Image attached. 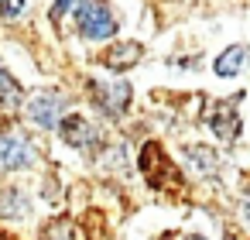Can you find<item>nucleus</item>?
<instances>
[{"label":"nucleus","instance_id":"2","mask_svg":"<svg viewBox=\"0 0 250 240\" xmlns=\"http://www.w3.org/2000/svg\"><path fill=\"white\" fill-rule=\"evenodd\" d=\"M76 24L83 31V38H113L117 31V21L110 14V7L103 4V0H83L79 11H76Z\"/></svg>","mask_w":250,"mask_h":240},{"label":"nucleus","instance_id":"10","mask_svg":"<svg viewBox=\"0 0 250 240\" xmlns=\"http://www.w3.org/2000/svg\"><path fill=\"white\" fill-rule=\"evenodd\" d=\"M21 103V86L18 79L7 72V69H0V110H14Z\"/></svg>","mask_w":250,"mask_h":240},{"label":"nucleus","instance_id":"8","mask_svg":"<svg viewBox=\"0 0 250 240\" xmlns=\"http://www.w3.org/2000/svg\"><path fill=\"white\" fill-rule=\"evenodd\" d=\"M59 134H62V141L65 144H72V148H93V141H96V131H93V124L89 120H83L79 113H72V117H65L62 124H59Z\"/></svg>","mask_w":250,"mask_h":240},{"label":"nucleus","instance_id":"7","mask_svg":"<svg viewBox=\"0 0 250 240\" xmlns=\"http://www.w3.org/2000/svg\"><path fill=\"white\" fill-rule=\"evenodd\" d=\"M141 55H144V48H141L137 42H120V45L103 48V52L96 55V62H100V65H106V69H113V72H124V69L137 65V62H141Z\"/></svg>","mask_w":250,"mask_h":240},{"label":"nucleus","instance_id":"6","mask_svg":"<svg viewBox=\"0 0 250 240\" xmlns=\"http://www.w3.org/2000/svg\"><path fill=\"white\" fill-rule=\"evenodd\" d=\"M31 161H35V148L24 137L0 134V172H18V168H28Z\"/></svg>","mask_w":250,"mask_h":240},{"label":"nucleus","instance_id":"9","mask_svg":"<svg viewBox=\"0 0 250 240\" xmlns=\"http://www.w3.org/2000/svg\"><path fill=\"white\" fill-rule=\"evenodd\" d=\"M247 59H250L247 45H229L226 52H219V55H216L212 72H216V76H223V79H233V76H236V72L247 65Z\"/></svg>","mask_w":250,"mask_h":240},{"label":"nucleus","instance_id":"11","mask_svg":"<svg viewBox=\"0 0 250 240\" xmlns=\"http://www.w3.org/2000/svg\"><path fill=\"white\" fill-rule=\"evenodd\" d=\"M185 158H188V161H192L199 172H206V175L219 168V154H216V151H209L206 144H192V148L185 151Z\"/></svg>","mask_w":250,"mask_h":240},{"label":"nucleus","instance_id":"5","mask_svg":"<svg viewBox=\"0 0 250 240\" xmlns=\"http://www.w3.org/2000/svg\"><path fill=\"white\" fill-rule=\"evenodd\" d=\"M209 127L219 141L233 144L240 137V113H236V96L233 100H219L209 107Z\"/></svg>","mask_w":250,"mask_h":240},{"label":"nucleus","instance_id":"13","mask_svg":"<svg viewBox=\"0 0 250 240\" xmlns=\"http://www.w3.org/2000/svg\"><path fill=\"white\" fill-rule=\"evenodd\" d=\"M72 4H76V0H55V7H52V21H59V18H62Z\"/></svg>","mask_w":250,"mask_h":240},{"label":"nucleus","instance_id":"1","mask_svg":"<svg viewBox=\"0 0 250 240\" xmlns=\"http://www.w3.org/2000/svg\"><path fill=\"white\" fill-rule=\"evenodd\" d=\"M137 165H141L144 182L154 192H168L171 199H185V175H182V168H175V161L165 154V148L158 141H144Z\"/></svg>","mask_w":250,"mask_h":240},{"label":"nucleus","instance_id":"4","mask_svg":"<svg viewBox=\"0 0 250 240\" xmlns=\"http://www.w3.org/2000/svg\"><path fill=\"white\" fill-rule=\"evenodd\" d=\"M62 110H65V103H62V96L52 93V89H42V93H35V96L28 100V117H31L38 127H45V131H55V127L62 124Z\"/></svg>","mask_w":250,"mask_h":240},{"label":"nucleus","instance_id":"12","mask_svg":"<svg viewBox=\"0 0 250 240\" xmlns=\"http://www.w3.org/2000/svg\"><path fill=\"white\" fill-rule=\"evenodd\" d=\"M24 4H28V0H0V18H7V21L21 18L24 14Z\"/></svg>","mask_w":250,"mask_h":240},{"label":"nucleus","instance_id":"3","mask_svg":"<svg viewBox=\"0 0 250 240\" xmlns=\"http://www.w3.org/2000/svg\"><path fill=\"white\" fill-rule=\"evenodd\" d=\"M86 86H89V96H93V103H96L103 113H110V117H120V113H127V107H130V96H134L127 83H100V79H89Z\"/></svg>","mask_w":250,"mask_h":240},{"label":"nucleus","instance_id":"14","mask_svg":"<svg viewBox=\"0 0 250 240\" xmlns=\"http://www.w3.org/2000/svg\"><path fill=\"white\" fill-rule=\"evenodd\" d=\"M185 240H206V237H195V233H192V237H185Z\"/></svg>","mask_w":250,"mask_h":240}]
</instances>
